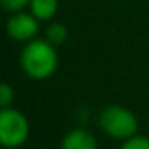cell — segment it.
I'll use <instances>...</instances> for the list:
<instances>
[{
  "label": "cell",
  "instance_id": "7a4b0ae2",
  "mask_svg": "<svg viewBox=\"0 0 149 149\" xmlns=\"http://www.w3.org/2000/svg\"><path fill=\"white\" fill-rule=\"evenodd\" d=\"M98 126L105 135L118 140H126L137 135L139 121L130 109L123 105H107L98 114Z\"/></svg>",
  "mask_w": 149,
  "mask_h": 149
},
{
  "label": "cell",
  "instance_id": "8992f818",
  "mask_svg": "<svg viewBox=\"0 0 149 149\" xmlns=\"http://www.w3.org/2000/svg\"><path fill=\"white\" fill-rule=\"evenodd\" d=\"M58 11V0H32L30 13L39 21H51Z\"/></svg>",
  "mask_w": 149,
  "mask_h": 149
},
{
  "label": "cell",
  "instance_id": "277c9868",
  "mask_svg": "<svg viewBox=\"0 0 149 149\" xmlns=\"http://www.w3.org/2000/svg\"><path fill=\"white\" fill-rule=\"evenodd\" d=\"M39 19L32 14V13H25V11H19V13H13L9 18H7V23H6V30H7V35L16 40V42H30L35 39V35L39 33Z\"/></svg>",
  "mask_w": 149,
  "mask_h": 149
},
{
  "label": "cell",
  "instance_id": "5b68a950",
  "mask_svg": "<svg viewBox=\"0 0 149 149\" xmlns=\"http://www.w3.org/2000/svg\"><path fill=\"white\" fill-rule=\"evenodd\" d=\"M60 149H98L95 135L86 128H74L61 139Z\"/></svg>",
  "mask_w": 149,
  "mask_h": 149
},
{
  "label": "cell",
  "instance_id": "ba28073f",
  "mask_svg": "<svg viewBox=\"0 0 149 149\" xmlns=\"http://www.w3.org/2000/svg\"><path fill=\"white\" fill-rule=\"evenodd\" d=\"M118 149H149V137L146 135H133L121 142Z\"/></svg>",
  "mask_w": 149,
  "mask_h": 149
},
{
  "label": "cell",
  "instance_id": "8fae6325",
  "mask_svg": "<svg viewBox=\"0 0 149 149\" xmlns=\"http://www.w3.org/2000/svg\"><path fill=\"white\" fill-rule=\"evenodd\" d=\"M147 126H149V119H147Z\"/></svg>",
  "mask_w": 149,
  "mask_h": 149
},
{
  "label": "cell",
  "instance_id": "6da1fadb",
  "mask_svg": "<svg viewBox=\"0 0 149 149\" xmlns=\"http://www.w3.org/2000/svg\"><path fill=\"white\" fill-rule=\"evenodd\" d=\"M19 65L25 76L35 81L49 79L58 68V51L46 39H33L26 42L19 54Z\"/></svg>",
  "mask_w": 149,
  "mask_h": 149
},
{
  "label": "cell",
  "instance_id": "30bf717a",
  "mask_svg": "<svg viewBox=\"0 0 149 149\" xmlns=\"http://www.w3.org/2000/svg\"><path fill=\"white\" fill-rule=\"evenodd\" d=\"M14 102V90L9 83H2L0 86V107L6 109L11 107V104Z\"/></svg>",
  "mask_w": 149,
  "mask_h": 149
},
{
  "label": "cell",
  "instance_id": "52a82bcc",
  "mask_svg": "<svg viewBox=\"0 0 149 149\" xmlns=\"http://www.w3.org/2000/svg\"><path fill=\"white\" fill-rule=\"evenodd\" d=\"M68 39V30H67V26L63 25V23H60V21H54V23H51L47 28H46V40H49L53 46H61L65 40Z\"/></svg>",
  "mask_w": 149,
  "mask_h": 149
},
{
  "label": "cell",
  "instance_id": "3957f363",
  "mask_svg": "<svg viewBox=\"0 0 149 149\" xmlns=\"http://www.w3.org/2000/svg\"><path fill=\"white\" fill-rule=\"evenodd\" d=\"M30 135V123L28 118L14 109L6 107L0 111V144L6 149H18L21 147Z\"/></svg>",
  "mask_w": 149,
  "mask_h": 149
},
{
  "label": "cell",
  "instance_id": "9c48e42d",
  "mask_svg": "<svg viewBox=\"0 0 149 149\" xmlns=\"http://www.w3.org/2000/svg\"><path fill=\"white\" fill-rule=\"evenodd\" d=\"M30 2H32V0H0L4 11H7L9 14L25 11L26 7H30Z\"/></svg>",
  "mask_w": 149,
  "mask_h": 149
}]
</instances>
